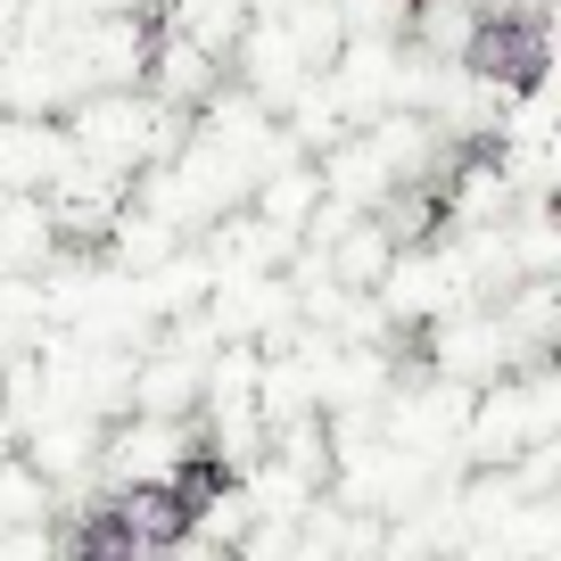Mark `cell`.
Instances as JSON below:
<instances>
[{"instance_id": "obj_1", "label": "cell", "mask_w": 561, "mask_h": 561, "mask_svg": "<svg viewBox=\"0 0 561 561\" xmlns=\"http://www.w3.org/2000/svg\"><path fill=\"white\" fill-rule=\"evenodd\" d=\"M107 528H116L124 561H174V545L191 537L198 504L182 495V479H140V488H124L116 504L100 512Z\"/></svg>"}, {"instance_id": "obj_2", "label": "cell", "mask_w": 561, "mask_h": 561, "mask_svg": "<svg viewBox=\"0 0 561 561\" xmlns=\"http://www.w3.org/2000/svg\"><path fill=\"white\" fill-rule=\"evenodd\" d=\"M471 67L495 75V83H537V75H545V25H537V18H495V25H479Z\"/></svg>"}]
</instances>
